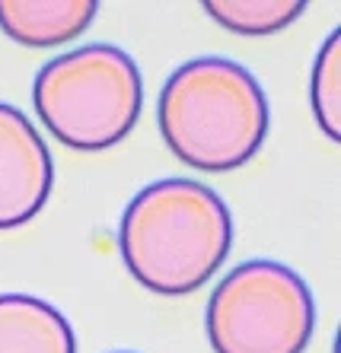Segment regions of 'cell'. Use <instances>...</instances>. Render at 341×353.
Returning a JSON list of instances; mask_svg holds the SVG:
<instances>
[{
	"mask_svg": "<svg viewBox=\"0 0 341 353\" xmlns=\"http://www.w3.org/2000/svg\"><path fill=\"white\" fill-rule=\"evenodd\" d=\"M233 245L224 197L192 179H159L131 197L118 223V252L144 290L188 296L201 290Z\"/></svg>",
	"mask_w": 341,
	"mask_h": 353,
	"instance_id": "cell-1",
	"label": "cell"
},
{
	"mask_svg": "<svg viewBox=\"0 0 341 353\" xmlns=\"http://www.w3.org/2000/svg\"><path fill=\"white\" fill-rule=\"evenodd\" d=\"M157 121L175 159L201 172H233L262 150L271 108L262 83L242 64L195 58L163 83Z\"/></svg>",
	"mask_w": 341,
	"mask_h": 353,
	"instance_id": "cell-2",
	"label": "cell"
},
{
	"mask_svg": "<svg viewBox=\"0 0 341 353\" xmlns=\"http://www.w3.org/2000/svg\"><path fill=\"white\" fill-rule=\"evenodd\" d=\"M32 105L55 140L70 150H108L134 131L144 108V77L128 51L84 45L35 74Z\"/></svg>",
	"mask_w": 341,
	"mask_h": 353,
	"instance_id": "cell-3",
	"label": "cell"
},
{
	"mask_svg": "<svg viewBox=\"0 0 341 353\" xmlns=\"http://www.w3.org/2000/svg\"><path fill=\"white\" fill-rule=\"evenodd\" d=\"M204 328L214 353H303L316 331V303L293 268L255 258L217 283Z\"/></svg>",
	"mask_w": 341,
	"mask_h": 353,
	"instance_id": "cell-4",
	"label": "cell"
},
{
	"mask_svg": "<svg viewBox=\"0 0 341 353\" xmlns=\"http://www.w3.org/2000/svg\"><path fill=\"white\" fill-rule=\"evenodd\" d=\"M51 181L55 163L39 128L19 108L0 102V230L39 216Z\"/></svg>",
	"mask_w": 341,
	"mask_h": 353,
	"instance_id": "cell-5",
	"label": "cell"
},
{
	"mask_svg": "<svg viewBox=\"0 0 341 353\" xmlns=\"http://www.w3.org/2000/svg\"><path fill=\"white\" fill-rule=\"evenodd\" d=\"M96 10V0H0V29L26 48H55L80 39Z\"/></svg>",
	"mask_w": 341,
	"mask_h": 353,
	"instance_id": "cell-6",
	"label": "cell"
},
{
	"mask_svg": "<svg viewBox=\"0 0 341 353\" xmlns=\"http://www.w3.org/2000/svg\"><path fill=\"white\" fill-rule=\"evenodd\" d=\"M0 353H77V337L58 305L0 293Z\"/></svg>",
	"mask_w": 341,
	"mask_h": 353,
	"instance_id": "cell-7",
	"label": "cell"
},
{
	"mask_svg": "<svg viewBox=\"0 0 341 353\" xmlns=\"http://www.w3.org/2000/svg\"><path fill=\"white\" fill-rule=\"evenodd\" d=\"M204 10L217 26L236 35L268 39L281 32L306 10L303 0H208Z\"/></svg>",
	"mask_w": 341,
	"mask_h": 353,
	"instance_id": "cell-8",
	"label": "cell"
},
{
	"mask_svg": "<svg viewBox=\"0 0 341 353\" xmlns=\"http://www.w3.org/2000/svg\"><path fill=\"white\" fill-rule=\"evenodd\" d=\"M309 102L319 131L338 143L341 140V32L335 29L319 48L313 77H309Z\"/></svg>",
	"mask_w": 341,
	"mask_h": 353,
	"instance_id": "cell-9",
	"label": "cell"
},
{
	"mask_svg": "<svg viewBox=\"0 0 341 353\" xmlns=\"http://www.w3.org/2000/svg\"><path fill=\"white\" fill-rule=\"evenodd\" d=\"M115 353H131V350H115Z\"/></svg>",
	"mask_w": 341,
	"mask_h": 353,
	"instance_id": "cell-10",
	"label": "cell"
}]
</instances>
